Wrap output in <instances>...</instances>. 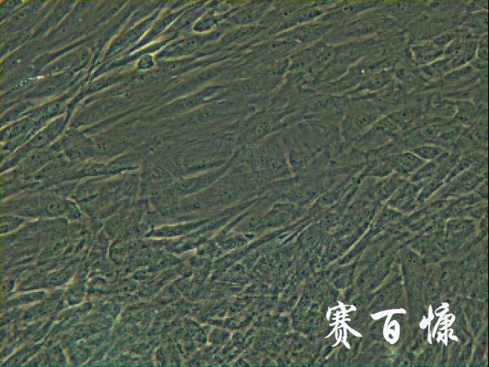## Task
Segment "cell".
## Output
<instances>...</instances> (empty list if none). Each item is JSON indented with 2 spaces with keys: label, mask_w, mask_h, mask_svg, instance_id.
Wrapping results in <instances>:
<instances>
[{
  "label": "cell",
  "mask_w": 489,
  "mask_h": 367,
  "mask_svg": "<svg viewBox=\"0 0 489 367\" xmlns=\"http://www.w3.org/2000/svg\"><path fill=\"white\" fill-rule=\"evenodd\" d=\"M455 113L453 117L454 123L461 126H472L479 121L484 115L481 109L477 105L468 101H459L455 103Z\"/></svg>",
  "instance_id": "cell-16"
},
{
  "label": "cell",
  "mask_w": 489,
  "mask_h": 367,
  "mask_svg": "<svg viewBox=\"0 0 489 367\" xmlns=\"http://www.w3.org/2000/svg\"><path fill=\"white\" fill-rule=\"evenodd\" d=\"M457 36H455L454 32H446L444 33V34L440 35V36L435 38L433 40V43L440 47V48L445 49L446 47L449 45L451 44L455 38H457Z\"/></svg>",
  "instance_id": "cell-28"
},
{
  "label": "cell",
  "mask_w": 489,
  "mask_h": 367,
  "mask_svg": "<svg viewBox=\"0 0 489 367\" xmlns=\"http://www.w3.org/2000/svg\"><path fill=\"white\" fill-rule=\"evenodd\" d=\"M450 155L447 151L444 154L433 161L426 162L409 177L412 183H420L431 180L436 174L439 167L442 163Z\"/></svg>",
  "instance_id": "cell-17"
},
{
  "label": "cell",
  "mask_w": 489,
  "mask_h": 367,
  "mask_svg": "<svg viewBox=\"0 0 489 367\" xmlns=\"http://www.w3.org/2000/svg\"><path fill=\"white\" fill-rule=\"evenodd\" d=\"M66 117L59 116L48 124L38 130L23 146L13 152V155L9 158V161L5 163V169L15 166L21 163L23 160L30 154V153L41 150L45 147L49 145L57 140L62 135L64 128Z\"/></svg>",
  "instance_id": "cell-4"
},
{
  "label": "cell",
  "mask_w": 489,
  "mask_h": 367,
  "mask_svg": "<svg viewBox=\"0 0 489 367\" xmlns=\"http://www.w3.org/2000/svg\"><path fill=\"white\" fill-rule=\"evenodd\" d=\"M119 79V76L114 75L100 78L89 85L88 88L85 90V95L86 93H93L105 88L106 86L118 82Z\"/></svg>",
  "instance_id": "cell-26"
},
{
  "label": "cell",
  "mask_w": 489,
  "mask_h": 367,
  "mask_svg": "<svg viewBox=\"0 0 489 367\" xmlns=\"http://www.w3.org/2000/svg\"><path fill=\"white\" fill-rule=\"evenodd\" d=\"M488 43L487 35L481 38L480 41L478 42L477 55H475V58L479 60L482 62H488Z\"/></svg>",
  "instance_id": "cell-27"
},
{
  "label": "cell",
  "mask_w": 489,
  "mask_h": 367,
  "mask_svg": "<svg viewBox=\"0 0 489 367\" xmlns=\"http://www.w3.org/2000/svg\"><path fill=\"white\" fill-rule=\"evenodd\" d=\"M23 1H1L0 2V14L2 23L8 21L15 13L22 8Z\"/></svg>",
  "instance_id": "cell-24"
},
{
  "label": "cell",
  "mask_w": 489,
  "mask_h": 367,
  "mask_svg": "<svg viewBox=\"0 0 489 367\" xmlns=\"http://www.w3.org/2000/svg\"><path fill=\"white\" fill-rule=\"evenodd\" d=\"M76 2H56L50 12L32 32V39L43 38L58 27L70 14Z\"/></svg>",
  "instance_id": "cell-11"
},
{
  "label": "cell",
  "mask_w": 489,
  "mask_h": 367,
  "mask_svg": "<svg viewBox=\"0 0 489 367\" xmlns=\"http://www.w3.org/2000/svg\"><path fill=\"white\" fill-rule=\"evenodd\" d=\"M334 25L317 20L309 23L300 25L289 31L281 33L276 37L290 40L296 43L299 49L307 48L314 44L324 41L332 32Z\"/></svg>",
  "instance_id": "cell-8"
},
{
  "label": "cell",
  "mask_w": 489,
  "mask_h": 367,
  "mask_svg": "<svg viewBox=\"0 0 489 367\" xmlns=\"http://www.w3.org/2000/svg\"><path fill=\"white\" fill-rule=\"evenodd\" d=\"M412 55L415 63L420 67L430 64L444 57V49L431 42L412 45Z\"/></svg>",
  "instance_id": "cell-15"
},
{
  "label": "cell",
  "mask_w": 489,
  "mask_h": 367,
  "mask_svg": "<svg viewBox=\"0 0 489 367\" xmlns=\"http://www.w3.org/2000/svg\"><path fill=\"white\" fill-rule=\"evenodd\" d=\"M136 62V69L141 71H149L155 68L156 65V56L152 54L149 50L144 51L142 54H139Z\"/></svg>",
  "instance_id": "cell-25"
},
{
  "label": "cell",
  "mask_w": 489,
  "mask_h": 367,
  "mask_svg": "<svg viewBox=\"0 0 489 367\" xmlns=\"http://www.w3.org/2000/svg\"><path fill=\"white\" fill-rule=\"evenodd\" d=\"M381 117L377 105L359 99L346 113L341 123V132L346 142L356 143Z\"/></svg>",
  "instance_id": "cell-1"
},
{
  "label": "cell",
  "mask_w": 489,
  "mask_h": 367,
  "mask_svg": "<svg viewBox=\"0 0 489 367\" xmlns=\"http://www.w3.org/2000/svg\"><path fill=\"white\" fill-rule=\"evenodd\" d=\"M92 59V49L86 45H75L62 56L46 67L41 73L43 77L64 73H76L86 68Z\"/></svg>",
  "instance_id": "cell-5"
},
{
  "label": "cell",
  "mask_w": 489,
  "mask_h": 367,
  "mask_svg": "<svg viewBox=\"0 0 489 367\" xmlns=\"http://www.w3.org/2000/svg\"><path fill=\"white\" fill-rule=\"evenodd\" d=\"M259 161L262 168L272 178L292 177L289 154L283 139L273 137L260 147Z\"/></svg>",
  "instance_id": "cell-3"
},
{
  "label": "cell",
  "mask_w": 489,
  "mask_h": 367,
  "mask_svg": "<svg viewBox=\"0 0 489 367\" xmlns=\"http://www.w3.org/2000/svg\"><path fill=\"white\" fill-rule=\"evenodd\" d=\"M463 24L470 29H484L488 26V11L470 13L465 17Z\"/></svg>",
  "instance_id": "cell-22"
},
{
  "label": "cell",
  "mask_w": 489,
  "mask_h": 367,
  "mask_svg": "<svg viewBox=\"0 0 489 367\" xmlns=\"http://www.w3.org/2000/svg\"><path fill=\"white\" fill-rule=\"evenodd\" d=\"M488 1H474L467 3L466 6L468 13H475L488 11Z\"/></svg>",
  "instance_id": "cell-29"
},
{
  "label": "cell",
  "mask_w": 489,
  "mask_h": 367,
  "mask_svg": "<svg viewBox=\"0 0 489 367\" xmlns=\"http://www.w3.org/2000/svg\"><path fill=\"white\" fill-rule=\"evenodd\" d=\"M394 75H396L400 81L403 82L404 83L411 84L414 81V78L412 73L405 69L397 70L396 72L394 73Z\"/></svg>",
  "instance_id": "cell-30"
},
{
  "label": "cell",
  "mask_w": 489,
  "mask_h": 367,
  "mask_svg": "<svg viewBox=\"0 0 489 367\" xmlns=\"http://www.w3.org/2000/svg\"><path fill=\"white\" fill-rule=\"evenodd\" d=\"M384 23L378 21L377 18H363L353 21L346 25L345 29L341 31L344 38H361L370 36L379 32L381 26Z\"/></svg>",
  "instance_id": "cell-14"
},
{
  "label": "cell",
  "mask_w": 489,
  "mask_h": 367,
  "mask_svg": "<svg viewBox=\"0 0 489 367\" xmlns=\"http://www.w3.org/2000/svg\"><path fill=\"white\" fill-rule=\"evenodd\" d=\"M271 2H249L239 6L224 23L227 29L257 25L271 9Z\"/></svg>",
  "instance_id": "cell-9"
},
{
  "label": "cell",
  "mask_w": 489,
  "mask_h": 367,
  "mask_svg": "<svg viewBox=\"0 0 489 367\" xmlns=\"http://www.w3.org/2000/svg\"><path fill=\"white\" fill-rule=\"evenodd\" d=\"M419 3V2H392L390 5L386 6V10L392 16H404L416 8Z\"/></svg>",
  "instance_id": "cell-23"
},
{
  "label": "cell",
  "mask_w": 489,
  "mask_h": 367,
  "mask_svg": "<svg viewBox=\"0 0 489 367\" xmlns=\"http://www.w3.org/2000/svg\"><path fill=\"white\" fill-rule=\"evenodd\" d=\"M51 152L38 150L30 153L21 162L22 171L31 172L41 168L50 161Z\"/></svg>",
  "instance_id": "cell-19"
},
{
  "label": "cell",
  "mask_w": 489,
  "mask_h": 367,
  "mask_svg": "<svg viewBox=\"0 0 489 367\" xmlns=\"http://www.w3.org/2000/svg\"><path fill=\"white\" fill-rule=\"evenodd\" d=\"M56 2H25L14 15L2 23L3 38L32 32L43 21Z\"/></svg>",
  "instance_id": "cell-2"
},
{
  "label": "cell",
  "mask_w": 489,
  "mask_h": 367,
  "mask_svg": "<svg viewBox=\"0 0 489 367\" xmlns=\"http://www.w3.org/2000/svg\"><path fill=\"white\" fill-rule=\"evenodd\" d=\"M162 11L158 10L153 13L149 18L143 20L136 25L130 26L121 34H119L111 43L108 49H107L105 58L109 59L120 54L132 51L135 47L142 41V39L149 32L151 26L156 21Z\"/></svg>",
  "instance_id": "cell-7"
},
{
  "label": "cell",
  "mask_w": 489,
  "mask_h": 367,
  "mask_svg": "<svg viewBox=\"0 0 489 367\" xmlns=\"http://www.w3.org/2000/svg\"><path fill=\"white\" fill-rule=\"evenodd\" d=\"M420 115V110L418 108H410L401 110L388 115L392 121L398 126L400 130L404 129L413 123Z\"/></svg>",
  "instance_id": "cell-21"
},
{
  "label": "cell",
  "mask_w": 489,
  "mask_h": 367,
  "mask_svg": "<svg viewBox=\"0 0 489 367\" xmlns=\"http://www.w3.org/2000/svg\"><path fill=\"white\" fill-rule=\"evenodd\" d=\"M383 159L391 165L394 173L404 178H409L425 163L412 151L394 153Z\"/></svg>",
  "instance_id": "cell-12"
},
{
  "label": "cell",
  "mask_w": 489,
  "mask_h": 367,
  "mask_svg": "<svg viewBox=\"0 0 489 367\" xmlns=\"http://www.w3.org/2000/svg\"><path fill=\"white\" fill-rule=\"evenodd\" d=\"M394 72L390 69H383L370 73L356 88L353 89L347 95L354 96L359 93H377L383 90L390 84L393 78Z\"/></svg>",
  "instance_id": "cell-13"
},
{
  "label": "cell",
  "mask_w": 489,
  "mask_h": 367,
  "mask_svg": "<svg viewBox=\"0 0 489 367\" xmlns=\"http://www.w3.org/2000/svg\"><path fill=\"white\" fill-rule=\"evenodd\" d=\"M75 73H64L59 75L45 76L33 86V88L26 95L30 101L56 97L61 95L73 82Z\"/></svg>",
  "instance_id": "cell-10"
},
{
  "label": "cell",
  "mask_w": 489,
  "mask_h": 367,
  "mask_svg": "<svg viewBox=\"0 0 489 367\" xmlns=\"http://www.w3.org/2000/svg\"><path fill=\"white\" fill-rule=\"evenodd\" d=\"M225 31L223 28H219L209 34L187 37L178 40V41L167 44L163 49H160L156 58L160 61L182 59L190 56L191 53L200 49L206 43L217 41L219 38H222Z\"/></svg>",
  "instance_id": "cell-6"
},
{
  "label": "cell",
  "mask_w": 489,
  "mask_h": 367,
  "mask_svg": "<svg viewBox=\"0 0 489 367\" xmlns=\"http://www.w3.org/2000/svg\"><path fill=\"white\" fill-rule=\"evenodd\" d=\"M420 71L426 78L438 80L454 71V69L451 60L443 57L430 64L420 67Z\"/></svg>",
  "instance_id": "cell-18"
},
{
  "label": "cell",
  "mask_w": 489,
  "mask_h": 367,
  "mask_svg": "<svg viewBox=\"0 0 489 367\" xmlns=\"http://www.w3.org/2000/svg\"><path fill=\"white\" fill-rule=\"evenodd\" d=\"M410 151L426 163L438 159L442 155L444 154L446 150L440 145L427 143L414 147V148Z\"/></svg>",
  "instance_id": "cell-20"
}]
</instances>
